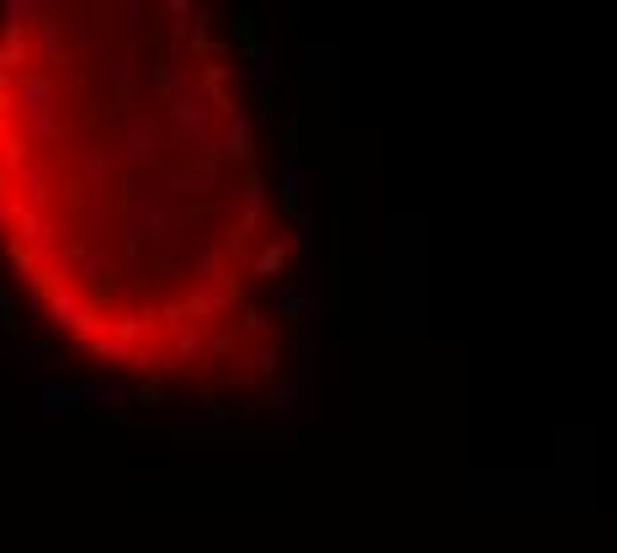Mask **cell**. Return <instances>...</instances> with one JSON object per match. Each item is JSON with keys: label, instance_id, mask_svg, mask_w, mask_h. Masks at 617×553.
<instances>
[{"label": "cell", "instance_id": "cell-1", "mask_svg": "<svg viewBox=\"0 0 617 553\" xmlns=\"http://www.w3.org/2000/svg\"><path fill=\"white\" fill-rule=\"evenodd\" d=\"M0 261L102 373L192 399L282 378L293 229L240 38L208 6H0Z\"/></svg>", "mask_w": 617, "mask_h": 553}]
</instances>
